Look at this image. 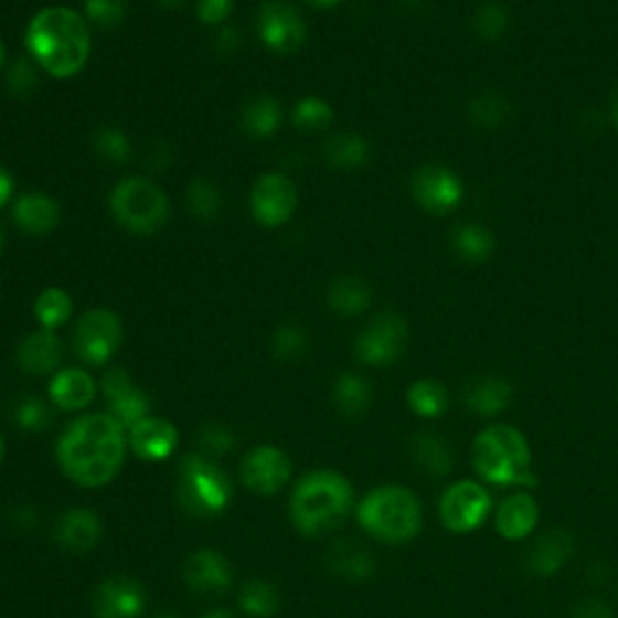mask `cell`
Instances as JSON below:
<instances>
[{
  "label": "cell",
  "instance_id": "obj_1",
  "mask_svg": "<svg viewBox=\"0 0 618 618\" xmlns=\"http://www.w3.org/2000/svg\"><path fill=\"white\" fill-rule=\"evenodd\" d=\"M124 457L126 430L109 414L77 418L56 445L63 473L83 488L111 483L121 471Z\"/></svg>",
  "mask_w": 618,
  "mask_h": 618
},
{
  "label": "cell",
  "instance_id": "obj_2",
  "mask_svg": "<svg viewBox=\"0 0 618 618\" xmlns=\"http://www.w3.org/2000/svg\"><path fill=\"white\" fill-rule=\"evenodd\" d=\"M24 44L39 68L54 77H71L85 68L93 39L81 12L66 6H51L32 18Z\"/></svg>",
  "mask_w": 618,
  "mask_h": 618
},
{
  "label": "cell",
  "instance_id": "obj_3",
  "mask_svg": "<svg viewBox=\"0 0 618 618\" xmlns=\"http://www.w3.org/2000/svg\"><path fill=\"white\" fill-rule=\"evenodd\" d=\"M353 510V486L339 471L302 476L290 496V520L305 536H324L345 522Z\"/></svg>",
  "mask_w": 618,
  "mask_h": 618
},
{
  "label": "cell",
  "instance_id": "obj_4",
  "mask_svg": "<svg viewBox=\"0 0 618 618\" xmlns=\"http://www.w3.org/2000/svg\"><path fill=\"white\" fill-rule=\"evenodd\" d=\"M471 459L481 479L493 486H532V452L512 425H491L473 440Z\"/></svg>",
  "mask_w": 618,
  "mask_h": 618
},
{
  "label": "cell",
  "instance_id": "obj_5",
  "mask_svg": "<svg viewBox=\"0 0 618 618\" xmlns=\"http://www.w3.org/2000/svg\"><path fill=\"white\" fill-rule=\"evenodd\" d=\"M358 522L384 544H406L423 526L418 498L402 486H382L358 505Z\"/></svg>",
  "mask_w": 618,
  "mask_h": 618
},
{
  "label": "cell",
  "instance_id": "obj_6",
  "mask_svg": "<svg viewBox=\"0 0 618 618\" xmlns=\"http://www.w3.org/2000/svg\"><path fill=\"white\" fill-rule=\"evenodd\" d=\"M227 473L205 455H187L177 469V496L191 518H217L232 502Z\"/></svg>",
  "mask_w": 618,
  "mask_h": 618
},
{
  "label": "cell",
  "instance_id": "obj_7",
  "mask_svg": "<svg viewBox=\"0 0 618 618\" xmlns=\"http://www.w3.org/2000/svg\"><path fill=\"white\" fill-rule=\"evenodd\" d=\"M109 209L121 227L136 235H152L167 225L170 217V199L146 177H128L114 187Z\"/></svg>",
  "mask_w": 618,
  "mask_h": 618
},
{
  "label": "cell",
  "instance_id": "obj_8",
  "mask_svg": "<svg viewBox=\"0 0 618 618\" xmlns=\"http://www.w3.org/2000/svg\"><path fill=\"white\" fill-rule=\"evenodd\" d=\"M124 343V324L111 309H89L73 329V351L85 365H107Z\"/></svg>",
  "mask_w": 618,
  "mask_h": 618
},
{
  "label": "cell",
  "instance_id": "obj_9",
  "mask_svg": "<svg viewBox=\"0 0 618 618\" xmlns=\"http://www.w3.org/2000/svg\"><path fill=\"white\" fill-rule=\"evenodd\" d=\"M408 348V327L402 315L380 312L358 333L355 358L370 367H390Z\"/></svg>",
  "mask_w": 618,
  "mask_h": 618
},
{
  "label": "cell",
  "instance_id": "obj_10",
  "mask_svg": "<svg viewBox=\"0 0 618 618\" xmlns=\"http://www.w3.org/2000/svg\"><path fill=\"white\" fill-rule=\"evenodd\" d=\"M262 42L278 54H295L307 42V24L300 10L288 0H264L256 15Z\"/></svg>",
  "mask_w": 618,
  "mask_h": 618
},
{
  "label": "cell",
  "instance_id": "obj_11",
  "mask_svg": "<svg viewBox=\"0 0 618 618\" xmlns=\"http://www.w3.org/2000/svg\"><path fill=\"white\" fill-rule=\"evenodd\" d=\"M411 196L423 211L433 215H447L459 209L464 199V184L457 172L445 164H423L411 177Z\"/></svg>",
  "mask_w": 618,
  "mask_h": 618
},
{
  "label": "cell",
  "instance_id": "obj_12",
  "mask_svg": "<svg viewBox=\"0 0 618 618\" xmlns=\"http://www.w3.org/2000/svg\"><path fill=\"white\" fill-rule=\"evenodd\" d=\"M488 512H491V496L476 481H457L440 498L443 524L452 532L479 530Z\"/></svg>",
  "mask_w": 618,
  "mask_h": 618
},
{
  "label": "cell",
  "instance_id": "obj_13",
  "mask_svg": "<svg viewBox=\"0 0 618 618\" xmlns=\"http://www.w3.org/2000/svg\"><path fill=\"white\" fill-rule=\"evenodd\" d=\"M292 476L290 457L274 445H259L242 461V481L256 496L280 493Z\"/></svg>",
  "mask_w": 618,
  "mask_h": 618
},
{
  "label": "cell",
  "instance_id": "obj_14",
  "mask_svg": "<svg viewBox=\"0 0 618 618\" xmlns=\"http://www.w3.org/2000/svg\"><path fill=\"white\" fill-rule=\"evenodd\" d=\"M298 209V189L286 174L270 172L256 179L252 189V213L264 227H280Z\"/></svg>",
  "mask_w": 618,
  "mask_h": 618
},
{
  "label": "cell",
  "instance_id": "obj_15",
  "mask_svg": "<svg viewBox=\"0 0 618 618\" xmlns=\"http://www.w3.org/2000/svg\"><path fill=\"white\" fill-rule=\"evenodd\" d=\"M97 618H140L146 611V589L134 577H107L93 595Z\"/></svg>",
  "mask_w": 618,
  "mask_h": 618
},
{
  "label": "cell",
  "instance_id": "obj_16",
  "mask_svg": "<svg viewBox=\"0 0 618 618\" xmlns=\"http://www.w3.org/2000/svg\"><path fill=\"white\" fill-rule=\"evenodd\" d=\"M184 583L203 597L223 595L232 587V568L223 553L213 548L193 551L184 563Z\"/></svg>",
  "mask_w": 618,
  "mask_h": 618
},
{
  "label": "cell",
  "instance_id": "obj_17",
  "mask_svg": "<svg viewBox=\"0 0 618 618\" xmlns=\"http://www.w3.org/2000/svg\"><path fill=\"white\" fill-rule=\"evenodd\" d=\"M128 445L136 452L138 459L146 461H162L174 455L179 445V433L170 420L148 416L128 430Z\"/></svg>",
  "mask_w": 618,
  "mask_h": 618
},
{
  "label": "cell",
  "instance_id": "obj_18",
  "mask_svg": "<svg viewBox=\"0 0 618 618\" xmlns=\"http://www.w3.org/2000/svg\"><path fill=\"white\" fill-rule=\"evenodd\" d=\"M63 360V343L54 331H36L24 337L15 351V363L24 375L44 377L56 372Z\"/></svg>",
  "mask_w": 618,
  "mask_h": 618
},
{
  "label": "cell",
  "instance_id": "obj_19",
  "mask_svg": "<svg viewBox=\"0 0 618 618\" xmlns=\"http://www.w3.org/2000/svg\"><path fill=\"white\" fill-rule=\"evenodd\" d=\"M12 221L24 232V235L42 237L54 232L61 223V205L49 193L32 191L24 193L12 205Z\"/></svg>",
  "mask_w": 618,
  "mask_h": 618
},
{
  "label": "cell",
  "instance_id": "obj_20",
  "mask_svg": "<svg viewBox=\"0 0 618 618\" xmlns=\"http://www.w3.org/2000/svg\"><path fill=\"white\" fill-rule=\"evenodd\" d=\"M575 553V536L568 530H548L526 551V568L534 575H556Z\"/></svg>",
  "mask_w": 618,
  "mask_h": 618
},
{
  "label": "cell",
  "instance_id": "obj_21",
  "mask_svg": "<svg viewBox=\"0 0 618 618\" xmlns=\"http://www.w3.org/2000/svg\"><path fill=\"white\" fill-rule=\"evenodd\" d=\"M327 568L345 579V583H365L372 575H375V556L363 546L358 544L355 539H339L333 541L327 551Z\"/></svg>",
  "mask_w": 618,
  "mask_h": 618
},
{
  "label": "cell",
  "instance_id": "obj_22",
  "mask_svg": "<svg viewBox=\"0 0 618 618\" xmlns=\"http://www.w3.org/2000/svg\"><path fill=\"white\" fill-rule=\"evenodd\" d=\"M102 534H105V526H102V520L93 510H68L56 522L58 546L73 553L93 551L99 544Z\"/></svg>",
  "mask_w": 618,
  "mask_h": 618
},
{
  "label": "cell",
  "instance_id": "obj_23",
  "mask_svg": "<svg viewBox=\"0 0 618 618\" xmlns=\"http://www.w3.org/2000/svg\"><path fill=\"white\" fill-rule=\"evenodd\" d=\"M97 394L95 380L87 375L81 367H68L61 370L54 375L49 384V398L51 404L63 408V411H83Z\"/></svg>",
  "mask_w": 618,
  "mask_h": 618
},
{
  "label": "cell",
  "instance_id": "obj_24",
  "mask_svg": "<svg viewBox=\"0 0 618 618\" xmlns=\"http://www.w3.org/2000/svg\"><path fill=\"white\" fill-rule=\"evenodd\" d=\"M536 522L539 505L530 493H512L496 510V530L510 541L530 536Z\"/></svg>",
  "mask_w": 618,
  "mask_h": 618
},
{
  "label": "cell",
  "instance_id": "obj_25",
  "mask_svg": "<svg viewBox=\"0 0 618 618\" xmlns=\"http://www.w3.org/2000/svg\"><path fill=\"white\" fill-rule=\"evenodd\" d=\"M408 452L416 467L433 479H443L455 469V449L437 433H416L408 443Z\"/></svg>",
  "mask_w": 618,
  "mask_h": 618
},
{
  "label": "cell",
  "instance_id": "obj_26",
  "mask_svg": "<svg viewBox=\"0 0 618 618\" xmlns=\"http://www.w3.org/2000/svg\"><path fill=\"white\" fill-rule=\"evenodd\" d=\"M461 398L476 416H498L512 402V386L502 377L483 375L464 386Z\"/></svg>",
  "mask_w": 618,
  "mask_h": 618
},
{
  "label": "cell",
  "instance_id": "obj_27",
  "mask_svg": "<svg viewBox=\"0 0 618 618\" xmlns=\"http://www.w3.org/2000/svg\"><path fill=\"white\" fill-rule=\"evenodd\" d=\"M327 302L341 317H358L370 307L372 288L358 276H341L329 286Z\"/></svg>",
  "mask_w": 618,
  "mask_h": 618
},
{
  "label": "cell",
  "instance_id": "obj_28",
  "mask_svg": "<svg viewBox=\"0 0 618 618\" xmlns=\"http://www.w3.org/2000/svg\"><path fill=\"white\" fill-rule=\"evenodd\" d=\"M449 244H452L459 259L467 264H483L491 259V254L496 252L493 232L476 223L457 225L452 230V237H449Z\"/></svg>",
  "mask_w": 618,
  "mask_h": 618
},
{
  "label": "cell",
  "instance_id": "obj_29",
  "mask_svg": "<svg viewBox=\"0 0 618 618\" xmlns=\"http://www.w3.org/2000/svg\"><path fill=\"white\" fill-rule=\"evenodd\" d=\"M469 121L476 128H483V131H498V128L505 126L512 116V102L508 95H502L500 89H483V93L476 95L469 107Z\"/></svg>",
  "mask_w": 618,
  "mask_h": 618
},
{
  "label": "cell",
  "instance_id": "obj_30",
  "mask_svg": "<svg viewBox=\"0 0 618 618\" xmlns=\"http://www.w3.org/2000/svg\"><path fill=\"white\" fill-rule=\"evenodd\" d=\"M370 143L358 134H337L324 143V160L333 170H360L370 162Z\"/></svg>",
  "mask_w": 618,
  "mask_h": 618
},
{
  "label": "cell",
  "instance_id": "obj_31",
  "mask_svg": "<svg viewBox=\"0 0 618 618\" xmlns=\"http://www.w3.org/2000/svg\"><path fill=\"white\" fill-rule=\"evenodd\" d=\"M333 402L345 418H363L372 404V386L363 375L343 372L333 384Z\"/></svg>",
  "mask_w": 618,
  "mask_h": 618
},
{
  "label": "cell",
  "instance_id": "obj_32",
  "mask_svg": "<svg viewBox=\"0 0 618 618\" xmlns=\"http://www.w3.org/2000/svg\"><path fill=\"white\" fill-rule=\"evenodd\" d=\"M283 111L276 97L256 95L242 109V128L252 138H268L278 131Z\"/></svg>",
  "mask_w": 618,
  "mask_h": 618
},
{
  "label": "cell",
  "instance_id": "obj_33",
  "mask_svg": "<svg viewBox=\"0 0 618 618\" xmlns=\"http://www.w3.org/2000/svg\"><path fill=\"white\" fill-rule=\"evenodd\" d=\"M73 315V300L66 290L61 288H46L39 292L34 300V317L42 329L56 331L58 327L66 324Z\"/></svg>",
  "mask_w": 618,
  "mask_h": 618
},
{
  "label": "cell",
  "instance_id": "obj_34",
  "mask_svg": "<svg viewBox=\"0 0 618 618\" xmlns=\"http://www.w3.org/2000/svg\"><path fill=\"white\" fill-rule=\"evenodd\" d=\"M408 406L420 418H437L447 411V390L435 380H418L406 394Z\"/></svg>",
  "mask_w": 618,
  "mask_h": 618
},
{
  "label": "cell",
  "instance_id": "obj_35",
  "mask_svg": "<svg viewBox=\"0 0 618 618\" xmlns=\"http://www.w3.org/2000/svg\"><path fill=\"white\" fill-rule=\"evenodd\" d=\"M239 607L244 614L254 618L276 616L280 609L278 589L270 583H266V579H249V583L242 587Z\"/></svg>",
  "mask_w": 618,
  "mask_h": 618
},
{
  "label": "cell",
  "instance_id": "obj_36",
  "mask_svg": "<svg viewBox=\"0 0 618 618\" xmlns=\"http://www.w3.org/2000/svg\"><path fill=\"white\" fill-rule=\"evenodd\" d=\"M12 420L24 433H44L51 420H54V411H51L44 398L24 394L12 404Z\"/></svg>",
  "mask_w": 618,
  "mask_h": 618
},
{
  "label": "cell",
  "instance_id": "obj_37",
  "mask_svg": "<svg viewBox=\"0 0 618 618\" xmlns=\"http://www.w3.org/2000/svg\"><path fill=\"white\" fill-rule=\"evenodd\" d=\"M333 121V109L327 99L305 97L292 109V126L302 134H319Z\"/></svg>",
  "mask_w": 618,
  "mask_h": 618
},
{
  "label": "cell",
  "instance_id": "obj_38",
  "mask_svg": "<svg viewBox=\"0 0 618 618\" xmlns=\"http://www.w3.org/2000/svg\"><path fill=\"white\" fill-rule=\"evenodd\" d=\"M93 150L102 162H109L111 167H119L131 158V140L124 131L114 126H102L93 136Z\"/></svg>",
  "mask_w": 618,
  "mask_h": 618
},
{
  "label": "cell",
  "instance_id": "obj_39",
  "mask_svg": "<svg viewBox=\"0 0 618 618\" xmlns=\"http://www.w3.org/2000/svg\"><path fill=\"white\" fill-rule=\"evenodd\" d=\"M187 203L199 221H213L223 211V193L209 179H193L187 189Z\"/></svg>",
  "mask_w": 618,
  "mask_h": 618
},
{
  "label": "cell",
  "instance_id": "obj_40",
  "mask_svg": "<svg viewBox=\"0 0 618 618\" xmlns=\"http://www.w3.org/2000/svg\"><path fill=\"white\" fill-rule=\"evenodd\" d=\"M109 416L119 423L124 430H131L134 425L150 416V396L143 390L134 386L131 392H126L109 404Z\"/></svg>",
  "mask_w": 618,
  "mask_h": 618
},
{
  "label": "cell",
  "instance_id": "obj_41",
  "mask_svg": "<svg viewBox=\"0 0 618 618\" xmlns=\"http://www.w3.org/2000/svg\"><path fill=\"white\" fill-rule=\"evenodd\" d=\"M471 24L476 36L486 39V42H498V39L510 28V10L508 6L498 3V0H491V3H483L476 8Z\"/></svg>",
  "mask_w": 618,
  "mask_h": 618
},
{
  "label": "cell",
  "instance_id": "obj_42",
  "mask_svg": "<svg viewBox=\"0 0 618 618\" xmlns=\"http://www.w3.org/2000/svg\"><path fill=\"white\" fill-rule=\"evenodd\" d=\"M6 87L12 97H30L39 87V66L32 56H18L6 73Z\"/></svg>",
  "mask_w": 618,
  "mask_h": 618
},
{
  "label": "cell",
  "instance_id": "obj_43",
  "mask_svg": "<svg viewBox=\"0 0 618 618\" xmlns=\"http://www.w3.org/2000/svg\"><path fill=\"white\" fill-rule=\"evenodd\" d=\"M309 348L307 331L298 324H286L280 327L274 339H270V353L274 358L283 360V363H292V360H300Z\"/></svg>",
  "mask_w": 618,
  "mask_h": 618
},
{
  "label": "cell",
  "instance_id": "obj_44",
  "mask_svg": "<svg viewBox=\"0 0 618 618\" xmlns=\"http://www.w3.org/2000/svg\"><path fill=\"white\" fill-rule=\"evenodd\" d=\"M85 15L102 30H116L126 20V0H85Z\"/></svg>",
  "mask_w": 618,
  "mask_h": 618
},
{
  "label": "cell",
  "instance_id": "obj_45",
  "mask_svg": "<svg viewBox=\"0 0 618 618\" xmlns=\"http://www.w3.org/2000/svg\"><path fill=\"white\" fill-rule=\"evenodd\" d=\"M199 445L203 452L211 457H221L235 449V435H232L221 423H205L199 430Z\"/></svg>",
  "mask_w": 618,
  "mask_h": 618
},
{
  "label": "cell",
  "instance_id": "obj_46",
  "mask_svg": "<svg viewBox=\"0 0 618 618\" xmlns=\"http://www.w3.org/2000/svg\"><path fill=\"white\" fill-rule=\"evenodd\" d=\"M232 10H235V0H199L196 18L203 24L217 28V24H225V20L232 15Z\"/></svg>",
  "mask_w": 618,
  "mask_h": 618
},
{
  "label": "cell",
  "instance_id": "obj_47",
  "mask_svg": "<svg viewBox=\"0 0 618 618\" xmlns=\"http://www.w3.org/2000/svg\"><path fill=\"white\" fill-rule=\"evenodd\" d=\"M134 386L136 384H134L131 375H128V372L121 370V367L107 370V375L102 377V382H99V390H102V394L107 396L109 404L116 402V398H119V396H124L126 392H131Z\"/></svg>",
  "mask_w": 618,
  "mask_h": 618
},
{
  "label": "cell",
  "instance_id": "obj_48",
  "mask_svg": "<svg viewBox=\"0 0 618 618\" xmlns=\"http://www.w3.org/2000/svg\"><path fill=\"white\" fill-rule=\"evenodd\" d=\"M568 618H614L611 609L599 599H583L568 611Z\"/></svg>",
  "mask_w": 618,
  "mask_h": 618
},
{
  "label": "cell",
  "instance_id": "obj_49",
  "mask_svg": "<svg viewBox=\"0 0 618 618\" xmlns=\"http://www.w3.org/2000/svg\"><path fill=\"white\" fill-rule=\"evenodd\" d=\"M213 44H215L217 51H221V54H235V51L242 44V34H239L237 28H230V24H223V28L215 32Z\"/></svg>",
  "mask_w": 618,
  "mask_h": 618
},
{
  "label": "cell",
  "instance_id": "obj_50",
  "mask_svg": "<svg viewBox=\"0 0 618 618\" xmlns=\"http://www.w3.org/2000/svg\"><path fill=\"white\" fill-rule=\"evenodd\" d=\"M12 191H15V179H12L6 167H0V209L10 201Z\"/></svg>",
  "mask_w": 618,
  "mask_h": 618
},
{
  "label": "cell",
  "instance_id": "obj_51",
  "mask_svg": "<svg viewBox=\"0 0 618 618\" xmlns=\"http://www.w3.org/2000/svg\"><path fill=\"white\" fill-rule=\"evenodd\" d=\"M150 162H152V170H160V172L167 170V167H170V162H172L170 150H167V146H158V152L152 154Z\"/></svg>",
  "mask_w": 618,
  "mask_h": 618
},
{
  "label": "cell",
  "instance_id": "obj_52",
  "mask_svg": "<svg viewBox=\"0 0 618 618\" xmlns=\"http://www.w3.org/2000/svg\"><path fill=\"white\" fill-rule=\"evenodd\" d=\"M201 618H237V616L232 614V611H227V609H213L209 614H203Z\"/></svg>",
  "mask_w": 618,
  "mask_h": 618
},
{
  "label": "cell",
  "instance_id": "obj_53",
  "mask_svg": "<svg viewBox=\"0 0 618 618\" xmlns=\"http://www.w3.org/2000/svg\"><path fill=\"white\" fill-rule=\"evenodd\" d=\"M158 6L164 10H179L184 6V0H158Z\"/></svg>",
  "mask_w": 618,
  "mask_h": 618
},
{
  "label": "cell",
  "instance_id": "obj_54",
  "mask_svg": "<svg viewBox=\"0 0 618 618\" xmlns=\"http://www.w3.org/2000/svg\"><path fill=\"white\" fill-rule=\"evenodd\" d=\"M398 3H402V8H406V10H418L428 3V0H398Z\"/></svg>",
  "mask_w": 618,
  "mask_h": 618
},
{
  "label": "cell",
  "instance_id": "obj_55",
  "mask_svg": "<svg viewBox=\"0 0 618 618\" xmlns=\"http://www.w3.org/2000/svg\"><path fill=\"white\" fill-rule=\"evenodd\" d=\"M307 3L315 8H333V6H339L341 0H307Z\"/></svg>",
  "mask_w": 618,
  "mask_h": 618
},
{
  "label": "cell",
  "instance_id": "obj_56",
  "mask_svg": "<svg viewBox=\"0 0 618 618\" xmlns=\"http://www.w3.org/2000/svg\"><path fill=\"white\" fill-rule=\"evenodd\" d=\"M611 116H614V124L618 126V89H616L614 102H611Z\"/></svg>",
  "mask_w": 618,
  "mask_h": 618
},
{
  "label": "cell",
  "instance_id": "obj_57",
  "mask_svg": "<svg viewBox=\"0 0 618 618\" xmlns=\"http://www.w3.org/2000/svg\"><path fill=\"white\" fill-rule=\"evenodd\" d=\"M3 249H6V230L0 225V254H3Z\"/></svg>",
  "mask_w": 618,
  "mask_h": 618
},
{
  "label": "cell",
  "instance_id": "obj_58",
  "mask_svg": "<svg viewBox=\"0 0 618 618\" xmlns=\"http://www.w3.org/2000/svg\"><path fill=\"white\" fill-rule=\"evenodd\" d=\"M6 459V440H3V435H0V464H3Z\"/></svg>",
  "mask_w": 618,
  "mask_h": 618
},
{
  "label": "cell",
  "instance_id": "obj_59",
  "mask_svg": "<svg viewBox=\"0 0 618 618\" xmlns=\"http://www.w3.org/2000/svg\"><path fill=\"white\" fill-rule=\"evenodd\" d=\"M3 63H6V49L3 42H0V68H3Z\"/></svg>",
  "mask_w": 618,
  "mask_h": 618
},
{
  "label": "cell",
  "instance_id": "obj_60",
  "mask_svg": "<svg viewBox=\"0 0 618 618\" xmlns=\"http://www.w3.org/2000/svg\"><path fill=\"white\" fill-rule=\"evenodd\" d=\"M154 618H179L177 614H158Z\"/></svg>",
  "mask_w": 618,
  "mask_h": 618
}]
</instances>
